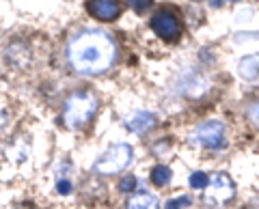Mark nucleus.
I'll list each match as a JSON object with an SVG mask.
<instances>
[{"instance_id":"obj_1","label":"nucleus","mask_w":259,"mask_h":209,"mask_svg":"<svg viewBox=\"0 0 259 209\" xmlns=\"http://www.w3.org/2000/svg\"><path fill=\"white\" fill-rule=\"evenodd\" d=\"M67 56L71 67L80 74H100L115 63L117 47L102 30H84L69 41Z\"/></svg>"},{"instance_id":"obj_2","label":"nucleus","mask_w":259,"mask_h":209,"mask_svg":"<svg viewBox=\"0 0 259 209\" xmlns=\"http://www.w3.org/2000/svg\"><path fill=\"white\" fill-rule=\"evenodd\" d=\"M95 110H97V101L91 93H74L65 101L63 119L69 127H82L91 121Z\"/></svg>"},{"instance_id":"obj_3","label":"nucleus","mask_w":259,"mask_h":209,"mask_svg":"<svg viewBox=\"0 0 259 209\" xmlns=\"http://www.w3.org/2000/svg\"><path fill=\"white\" fill-rule=\"evenodd\" d=\"M132 155H134V151L130 144H123V142L112 144L106 153L97 160L93 168H95V173H100V175H115V173H121L123 168L130 166Z\"/></svg>"},{"instance_id":"obj_4","label":"nucleus","mask_w":259,"mask_h":209,"mask_svg":"<svg viewBox=\"0 0 259 209\" xmlns=\"http://www.w3.org/2000/svg\"><path fill=\"white\" fill-rule=\"evenodd\" d=\"M194 142H199L201 147H207V149H223L227 144L225 138V127L221 121H205L201 123L197 130L192 134Z\"/></svg>"},{"instance_id":"obj_5","label":"nucleus","mask_w":259,"mask_h":209,"mask_svg":"<svg viewBox=\"0 0 259 209\" xmlns=\"http://www.w3.org/2000/svg\"><path fill=\"white\" fill-rule=\"evenodd\" d=\"M151 30L158 37L166 39V41H175V39L182 35V24H180V18H177L173 11L162 9L158 13H153V18H151Z\"/></svg>"},{"instance_id":"obj_6","label":"nucleus","mask_w":259,"mask_h":209,"mask_svg":"<svg viewBox=\"0 0 259 209\" xmlns=\"http://www.w3.org/2000/svg\"><path fill=\"white\" fill-rule=\"evenodd\" d=\"M87 9L93 18L102 20V22H112L115 18H119L121 13V3L119 0H89Z\"/></svg>"},{"instance_id":"obj_7","label":"nucleus","mask_w":259,"mask_h":209,"mask_svg":"<svg viewBox=\"0 0 259 209\" xmlns=\"http://www.w3.org/2000/svg\"><path fill=\"white\" fill-rule=\"evenodd\" d=\"M236 194V188H233L231 179L225 173H218L212 181H209V198L216 200V203H225Z\"/></svg>"},{"instance_id":"obj_8","label":"nucleus","mask_w":259,"mask_h":209,"mask_svg":"<svg viewBox=\"0 0 259 209\" xmlns=\"http://www.w3.org/2000/svg\"><path fill=\"white\" fill-rule=\"evenodd\" d=\"M153 123H156V117L151 115V112L147 110H139V112H134L132 117L125 121V127L127 130H132V132H147L153 127Z\"/></svg>"},{"instance_id":"obj_9","label":"nucleus","mask_w":259,"mask_h":209,"mask_svg":"<svg viewBox=\"0 0 259 209\" xmlns=\"http://www.w3.org/2000/svg\"><path fill=\"white\" fill-rule=\"evenodd\" d=\"M125 209H158V196L149 194V192H136L130 196Z\"/></svg>"},{"instance_id":"obj_10","label":"nucleus","mask_w":259,"mask_h":209,"mask_svg":"<svg viewBox=\"0 0 259 209\" xmlns=\"http://www.w3.org/2000/svg\"><path fill=\"white\" fill-rule=\"evenodd\" d=\"M240 76L244 80H255L259 76V54H250L240 61Z\"/></svg>"},{"instance_id":"obj_11","label":"nucleus","mask_w":259,"mask_h":209,"mask_svg":"<svg viewBox=\"0 0 259 209\" xmlns=\"http://www.w3.org/2000/svg\"><path fill=\"white\" fill-rule=\"evenodd\" d=\"M171 168H168V166H156V168H153V171H151V181L153 183H156V186L158 188H164V186H168V183H171Z\"/></svg>"},{"instance_id":"obj_12","label":"nucleus","mask_w":259,"mask_h":209,"mask_svg":"<svg viewBox=\"0 0 259 209\" xmlns=\"http://www.w3.org/2000/svg\"><path fill=\"white\" fill-rule=\"evenodd\" d=\"M209 186V177L205 173H192L190 175V188L194 190H205Z\"/></svg>"},{"instance_id":"obj_13","label":"nucleus","mask_w":259,"mask_h":209,"mask_svg":"<svg viewBox=\"0 0 259 209\" xmlns=\"http://www.w3.org/2000/svg\"><path fill=\"white\" fill-rule=\"evenodd\" d=\"M136 188V177L134 175H125L123 179L119 181V192H123V194H130V192H134Z\"/></svg>"},{"instance_id":"obj_14","label":"nucleus","mask_w":259,"mask_h":209,"mask_svg":"<svg viewBox=\"0 0 259 209\" xmlns=\"http://www.w3.org/2000/svg\"><path fill=\"white\" fill-rule=\"evenodd\" d=\"M190 196H180V198H171L168 203L164 205V209H186V207H190Z\"/></svg>"},{"instance_id":"obj_15","label":"nucleus","mask_w":259,"mask_h":209,"mask_svg":"<svg viewBox=\"0 0 259 209\" xmlns=\"http://www.w3.org/2000/svg\"><path fill=\"white\" fill-rule=\"evenodd\" d=\"M127 5L132 7L136 13H143V11H147V7L151 5V0H127Z\"/></svg>"},{"instance_id":"obj_16","label":"nucleus","mask_w":259,"mask_h":209,"mask_svg":"<svg viewBox=\"0 0 259 209\" xmlns=\"http://www.w3.org/2000/svg\"><path fill=\"white\" fill-rule=\"evenodd\" d=\"M56 192H59V194H69L71 192V181L69 179H59V183H56Z\"/></svg>"},{"instance_id":"obj_17","label":"nucleus","mask_w":259,"mask_h":209,"mask_svg":"<svg viewBox=\"0 0 259 209\" xmlns=\"http://www.w3.org/2000/svg\"><path fill=\"white\" fill-rule=\"evenodd\" d=\"M248 119L253 121L257 127H259V103H255V106H250V110H248Z\"/></svg>"},{"instance_id":"obj_18","label":"nucleus","mask_w":259,"mask_h":209,"mask_svg":"<svg viewBox=\"0 0 259 209\" xmlns=\"http://www.w3.org/2000/svg\"><path fill=\"white\" fill-rule=\"evenodd\" d=\"M212 7H221V0H212Z\"/></svg>"},{"instance_id":"obj_19","label":"nucleus","mask_w":259,"mask_h":209,"mask_svg":"<svg viewBox=\"0 0 259 209\" xmlns=\"http://www.w3.org/2000/svg\"><path fill=\"white\" fill-rule=\"evenodd\" d=\"M229 3H238V0H229Z\"/></svg>"}]
</instances>
